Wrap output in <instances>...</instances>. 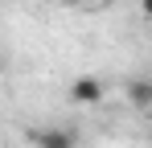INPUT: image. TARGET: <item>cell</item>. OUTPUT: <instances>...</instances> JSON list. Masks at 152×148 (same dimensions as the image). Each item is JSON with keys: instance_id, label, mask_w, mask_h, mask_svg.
Here are the masks:
<instances>
[{"instance_id": "3957f363", "label": "cell", "mask_w": 152, "mask_h": 148, "mask_svg": "<svg viewBox=\"0 0 152 148\" xmlns=\"http://www.w3.org/2000/svg\"><path fill=\"white\" fill-rule=\"evenodd\" d=\"M127 99H132V107H144V111H152V82H148V78L127 82Z\"/></svg>"}, {"instance_id": "7a4b0ae2", "label": "cell", "mask_w": 152, "mask_h": 148, "mask_svg": "<svg viewBox=\"0 0 152 148\" xmlns=\"http://www.w3.org/2000/svg\"><path fill=\"white\" fill-rule=\"evenodd\" d=\"M29 140L37 148H78L74 132H66V127H37V132H29Z\"/></svg>"}, {"instance_id": "6da1fadb", "label": "cell", "mask_w": 152, "mask_h": 148, "mask_svg": "<svg viewBox=\"0 0 152 148\" xmlns=\"http://www.w3.org/2000/svg\"><path fill=\"white\" fill-rule=\"evenodd\" d=\"M103 95H107V86H103L99 74H78L74 82H70V99H74L78 107H99Z\"/></svg>"}, {"instance_id": "277c9868", "label": "cell", "mask_w": 152, "mask_h": 148, "mask_svg": "<svg viewBox=\"0 0 152 148\" xmlns=\"http://www.w3.org/2000/svg\"><path fill=\"white\" fill-rule=\"evenodd\" d=\"M140 8H144V17H152V0H140Z\"/></svg>"}, {"instance_id": "5b68a950", "label": "cell", "mask_w": 152, "mask_h": 148, "mask_svg": "<svg viewBox=\"0 0 152 148\" xmlns=\"http://www.w3.org/2000/svg\"><path fill=\"white\" fill-rule=\"evenodd\" d=\"M62 4H66V8H78V4H86V0H62Z\"/></svg>"}, {"instance_id": "8992f818", "label": "cell", "mask_w": 152, "mask_h": 148, "mask_svg": "<svg viewBox=\"0 0 152 148\" xmlns=\"http://www.w3.org/2000/svg\"><path fill=\"white\" fill-rule=\"evenodd\" d=\"M148 115H152V111H148Z\"/></svg>"}]
</instances>
